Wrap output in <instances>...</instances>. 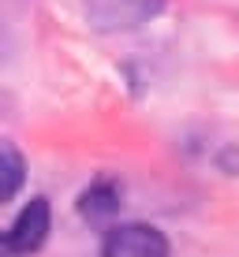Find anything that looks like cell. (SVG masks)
Returning <instances> with one entry per match:
<instances>
[{
	"label": "cell",
	"instance_id": "cell-3",
	"mask_svg": "<svg viewBox=\"0 0 239 257\" xmlns=\"http://www.w3.org/2000/svg\"><path fill=\"white\" fill-rule=\"evenodd\" d=\"M120 205H123V190H120V183L112 179V175L94 179L90 187L78 194V216H83L86 224H109L120 212Z\"/></svg>",
	"mask_w": 239,
	"mask_h": 257
},
{
	"label": "cell",
	"instance_id": "cell-2",
	"mask_svg": "<svg viewBox=\"0 0 239 257\" xmlns=\"http://www.w3.org/2000/svg\"><path fill=\"white\" fill-rule=\"evenodd\" d=\"M101 257H168V238L153 224H120L105 231Z\"/></svg>",
	"mask_w": 239,
	"mask_h": 257
},
{
	"label": "cell",
	"instance_id": "cell-4",
	"mask_svg": "<svg viewBox=\"0 0 239 257\" xmlns=\"http://www.w3.org/2000/svg\"><path fill=\"white\" fill-rule=\"evenodd\" d=\"M26 183V161L12 142H0V205L12 201Z\"/></svg>",
	"mask_w": 239,
	"mask_h": 257
},
{
	"label": "cell",
	"instance_id": "cell-1",
	"mask_svg": "<svg viewBox=\"0 0 239 257\" xmlns=\"http://www.w3.org/2000/svg\"><path fill=\"white\" fill-rule=\"evenodd\" d=\"M52 227V212L45 198H30L12 220L8 231H0V257H30L45 246Z\"/></svg>",
	"mask_w": 239,
	"mask_h": 257
}]
</instances>
